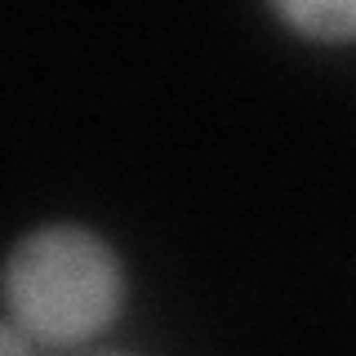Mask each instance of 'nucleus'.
<instances>
[{"mask_svg": "<svg viewBox=\"0 0 356 356\" xmlns=\"http://www.w3.org/2000/svg\"><path fill=\"white\" fill-rule=\"evenodd\" d=\"M5 294L18 321L40 339L67 343L103 330L120 303V267L98 236L81 227H44L14 250Z\"/></svg>", "mask_w": 356, "mask_h": 356, "instance_id": "nucleus-1", "label": "nucleus"}, {"mask_svg": "<svg viewBox=\"0 0 356 356\" xmlns=\"http://www.w3.org/2000/svg\"><path fill=\"white\" fill-rule=\"evenodd\" d=\"M285 14L307 22L321 36H348L352 31V5H289Z\"/></svg>", "mask_w": 356, "mask_h": 356, "instance_id": "nucleus-2", "label": "nucleus"}, {"mask_svg": "<svg viewBox=\"0 0 356 356\" xmlns=\"http://www.w3.org/2000/svg\"><path fill=\"white\" fill-rule=\"evenodd\" d=\"M0 356H27V352H22V343L9 330H0Z\"/></svg>", "mask_w": 356, "mask_h": 356, "instance_id": "nucleus-3", "label": "nucleus"}]
</instances>
